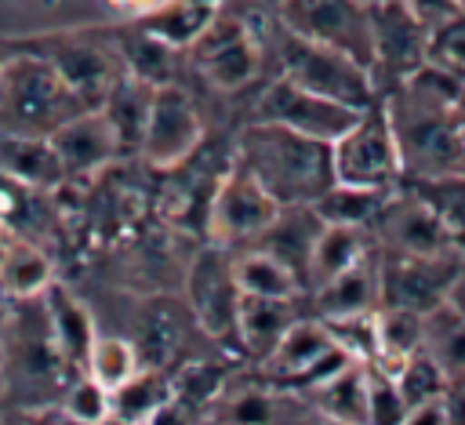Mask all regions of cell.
<instances>
[{"label": "cell", "instance_id": "obj_1", "mask_svg": "<svg viewBox=\"0 0 465 425\" xmlns=\"http://www.w3.org/2000/svg\"><path fill=\"white\" fill-rule=\"evenodd\" d=\"M461 80L421 62L411 76L381 91L400 153V178H421L465 167Z\"/></svg>", "mask_w": 465, "mask_h": 425}, {"label": "cell", "instance_id": "obj_2", "mask_svg": "<svg viewBox=\"0 0 465 425\" xmlns=\"http://www.w3.org/2000/svg\"><path fill=\"white\" fill-rule=\"evenodd\" d=\"M232 160L258 178V185L280 203H312L331 182V142L287 131L280 124L251 120L232 149Z\"/></svg>", "mask_w": 465, "mask_h": 425}, {"label": "cell", "instance_id": "obj_3", "mask_svg": "<svg viewBox=\"0 0 465 425\" xmlns=\"http://www.w3.org/2000/svg\"><path fill=\"white\" fill-rule=\"evenodd\" d=\"M84 113L58 69L40 51H7L0 62V134L47 138Z\"/></svg>", "mask_w": 465, "mask_h": 425}, {"label": "cell", "instance_id": "obj_4", "mask_svg": "<svg viewBox=\"0 0 465 425\" xmlns=\"http://www.w3.org/2000/svg\"><path fill=\"white\" fill-rule=\"evenodd\" d=\"M272 47V36H258L251 18L229 15L225 7L214 15V22L185 47L193 69L214 87V91H243L258 84L265 69V51Z\"/></svg>", "mask_w": 465, "mask_h": 425}, {"label": "cell", "instance_id": "obj_5", "mask_svg": "<svg viewBox=\"0 0 465 425\" xmlns=\"http://www.w3.org/2000/svg\"><path fill=\"white\" fill-rule=\"evenodd\" d=\"M269 51L276 54V65L287 80H294V84H302V87H309L323 98L345 102L352 109H363L367 102L378 98V87H374L371 73L356 58H349L334 47L302 40V36L287 33L280 22H276V36H272Z\"/></svg>", "mask_w": 465, "mask_h": 425}, {"label": "cell", "instance_id": "obj_6", "mask_svg": "<svg viewBox=\"0 0 465 425\" xmlns=\"http://www.w3.org/2000/svg\"><path fill=\"white\" fill-rule=\"evenodd\" d=\"M331 171L334 182H349V185L389 189L400 182V153L381 94L367 102L356 113V120L331 142Z\"/></svg>", "mask_w": 465, "mask_h": 425}, {"label": "cell", "instance_id": "obj_7", "mask_svg": "<svg viewBox=\"0 0 465 425\" xmlns=\"http://www.w3.org/2000/svg\"><path fill=\"white\" fill-rule=\"evenodd\" d=\"M276 22L312 44L356 58L371 73V7L360 0H280Z\"/></svg>", "mask_w": 465, "mask_h": 425}, {"label": "cell", "instance_id": "obj_8", "mask_svg": "<svg viewBox=\"0 0 465 425\" xmlns=\"http://www.w3.org/2000/svg\"><path fill=\"white\" fill-rule=\"evenodd\" d=\"M200 145H203V116L196 109V98L174 80L156 84L138 138V156L156 171H171L182 160H189Z\"/></svg>", "mask_w": 465, "mask_h": 425}, {"label": "cell", "instance_id": "obj_9", "mask_svg": "<svg viewBox=\"0 0 465 425\" xmlns=\"http://www.w3.org/2000/svg\"><path fill=\"white\" fill-rule=\"evenodd\" d=\"M341 363H349V356L338 349V341L327 334V327L302 312L287 331L283 338L272 345V352L258 363L265 371L262 381L269 385H280V389H294V392H305L312 389L320 378H327L331 371H338Z\"/></svg>", "mask_w": 465, "mask_h": 425}, {"label": "cell", "instance_id": "obj_10", "mask_svg": "<svg viewBox=\"0 0 465 425\" xmlns=\"http://www.w3.org/2000/svg\"><path fill=\"white\" fill-rule=\"evenodd\" d=\"M280 203L258 185L254 174H247L236 160L222 171L214 193H211V203H207V236L211 243H222V247H243L251 243L272 218H276Z\"/></svg>", "mask_w": 465, "mask_h": 425}, {"label": "cell", "instance_id": "obj_11", "mask_svg": "<svg viewBox=\"0 0 465 425\" xmlns=\"http://www.w3.org/2000/svg\"><path fill=\"white\" fill-rule=\"evenodd\" d=\"M185 298H189V312L200 323V331L214 338L218 345L236 349V312H240L243 291L232 276L229 247L211 243L193 258L189 276H185Z\"/></svg>", "mask_w": 465, "mask_h": 425}, {"label": "cell", "instance_id": "obj_12", "mask_svg": "<svg viewBox=\"0 0 465 425\" xmlns=\"http://www.w3.org/2000/svg\"><path fill=\"white\" fill-rule=\"evenodd\" d=\"M356 113L360 109H352L345 102H334V98H323V94L287 80L283 73H276L258 91L251 120L280 124L287 131H298V134H309V138H320V142H334L356 120Z\"/></svg>", "mask_w": 465, "mask_h": 425}, {"label": "cell", "instance_id": "obj_13", "mask_svg": "<svg viewBox=\"0 0 465 425\" xmlns=\"http://www.w3.org/2000/svg\"><path fill=\"white\" fill-rule=\"evenodd\" d=\"M461 258H465L461 251H447V254H385V251H378V287H381L378 305H400V309L425 316L429 309L447 301Z\"/></svg>", "mask_w": 465, "mask_h": 425}, {"label": "cell", "instance_id": "obj_14", "mask_svg": "<svg viewBox=\"0 0 465 425\" xmlns=\"http://www.w3.org/2000/svg\"><path fill=\"white\" fill-rule=\"evenodd\" d=\"M367 232H371V243L385 254H447V251H454L443 225L436 222V214L403 182H396L389 189V196L381 200Z\"/></svg>", "mask_w": 465, "mask_h": 425}, {"label": "cell", "instance_id": "obj_15", "mask_svg": "<svg viewBox=\"0 0 465 425\" xmlns=\"http://www.w3.org/2000/svg\"><path fill=\"white\" fill-rule=\"evenodd\" d=\"M425 40L429 29L400 0L371 4V80L378 94L425 62Z\"/></svg>", "mask_w": 465, "mask_h": 425}, {"label": "cell", "instance_id": "obj_16", "mask_svg": "<svg viewBox=\"0 0 465 425\" xmlns=\"http://www.w3.org/2000/svg\"><path fill=\"white\" fill-rule=\"evenodd\" d=\"M58 76L69 84V91L84 102V109H98L102 98L109 94V87L120 80L124 73V58L120 47L109 44H91V40H62L54 51H40Z\"/></svg>", "mask_w": 465, "mask_h": 425}, {"label": "cell", "instance_id": "obj_17", "mask_svg": "<svg viewBox=\"0 0 465 425\" xmlns=\"http://www.w3.org/2000/svg\"><path fill=\"white\" fill-rule=\"evenodd\" d=\"M65 178H80V174H94L102 167H109L113 160L124 156L116 131L109 127V120L102 116V109H84L73 120H65L58 131L47 134Z\"/></svg>", "mask_w": 465, "mask_h": 425}, {"label": "cell", "instance_id": "obj_18", "mask_svg": "<svg viewBox=\"0 0 465 425\" xmlns=\"http://www.w3.org/2000/svg\"><path fill=\"white\" fill-rule=\"evenodd\" d=\"M378 301H381V287H378V251H374V243L352 265H345L331 280L305 291L309 316H316V320L341 316V312H367V309H378Z\"/></svg>", "mask_w": 465, "mask_h": 425}, {"label": "cell", "instance_id": "obj_19", "mask_svg": "<svg viewBox=\"0 0 465 425\" xmlns=\"http://www.w3.org/2000/svg\"><path fill=\"white\" fill-rule=\"evenodd\" d=\"M302 298H262V294H243L240 312H236V349L251 360L262 363L272 345L283 338V331L302 316Z\"/></svg>", "mask_w": 465, "mask_h": 425}, {"label": "cell", "instance_id": "obj_20", "mask_svg": "<svg viewBox=\"0 0 465 425\" xmlns=\"http://www.w3.org/2000/svg\"><path fill=\"white\" fill-rule=\"evenodd\" d=\"M320 225L323 222L316 218V211L309 203H291V207H280L276 218L251 243L265 247L283 265H291L298 272V280L305 283V291H309V254H312V243H316Z\"/></svg>", "mask_w": 465, "mask_h": 425}, {"label": "cell", "instance_id": "obj_21", "mask_svg": "<svg viewBox=\"0 0 465 425\" xmlns=\"http://www.w3.org/2000/svg\"><path fill=\"white\" fill-rule=\"evenodd\" d=\"M225 7V0H156L149 11H142L134 18V25L149 36H156L160 44L185 51L211 22L214 15Z\"/></svg>", "mask_w": 465, "mask_h": 425}, {"label": "cell", "instance_id": "obj_22", "mask_svg": "<svg viewBox=\"0 0 465 425\" xmlns=\"http://www.w3.org/2000/svg\"><path fill=\"white\" fill-rule=\"evenodd\" d=\"M232 276L243 294H262V298H305V283L291 265H283L276 254H269L258 243H243L229 251Z\"/></svg>", "mask_w": 465, "mask_h": 425}, {"label": "cell", "instance_id": "obj_23", "mask_svg": "<svg viewBox=\"0 0 465 425\" xmlns=\"http://www.w3.org/2000/svg\"><path fill=\"white\" fill-rule=\"evenodd\" d=\"M44 309H47V323H51V334H54L58 352L65 356V363L73 371H84L87 352H91V341H94L91 312L65 287H58V283H47L44 287Z\"/></svg>", "mask_w": 465, "mask_h": 425}, {"label": "cell", "instance_id": "obj_24", "mask_svg": "<svg viewBox=\"0 0 465 425\" xmlns=\"http://www.w3.org/2000/svg\"><path fill=\"white\" fill-rule=\"evenodd\" d=\"M153 87L149 80L134 76V73H120V80L109 87V94L102 98V116L109 120V127L116 131V142L124 153H138V138L149 116V102H153Z\"/></svg>", "mask_w": 465, "mask_h": 425}, {"label": "cell", "instance_id": "obj_25", "mask_svg": "<svg viewBox=\"0 0 465 425\" xmlns=\"http://www.w3.org/2000/svg\"><path fill=\"white\" fill-rule=\"evenodd\" d=\"M305 400L316 407V414L334 421H367V363H341L305 389Z\"/></svg>", "mask_w": 465, "mask_h": 425}, {"label": "cell", "instance_id": "obj_26", "mask_svg": "<svg viewBox=\"0 0 465 425\" xmlns=\"http://www.w3.org/2000/svg\"><path fill=\"white\" fill-rule=\"evenodd\" d=\"M400 182L425 200V207L443 225L450 247L465 254V167L440 171V174H421V178H400Z\"/></svg>", "mask_w": 465, "mask_h": 425}, {"label": "cell", "instance_id": "obj_27", "mask_svg": "<svg viewBox=\"0 0 465 425\" xmlns=\"http://www.w3.org/2000/svg\"><path fill=\"white\" fill-rule=\"evenodd\" d=\"M167 400H171V374L163 367H138L127 381L109 389V418L153 421Z\"/></svg>", "mask_w": 465, "mask_h": 425}, {"label": "cell", "instance_id": "obj_28", "mask_svg": "<svg viewBox=\"0 0 465 425\" xmlns=\"http://www.w3.org/2000/svg\"><path fill=\"white\" fill-rule=\"evenodd\" d=\"M0 167L33 189H51L65 178L54 149L47 138H11L0 134Z\"/></svg>", "mask_w": 465, "mask_h": 425}, {"label": "cell", "instance_id": "obj_29", "mask_svg": "<svg viewBox=\"0 0 465 425\" xmlns=\"http://www.w3.org/2000/svg\"><path fill=\"white\" fill-rule=\"evenodd\" d=\"M421 349L447 371V378H465V312L440 301L421 316Z\"/></svg>", "mask_w": 465, "mask_h": 425}, {"label": "cell", "instance_id": "obj_30", "mask_svg": "<svg viewBox=\"0 0 465 425\" xmlns=\"http://www.w3.org/2000/svg\"><path fill=\"white\" fill-rule=\"evenodd\" d=\"M392 189V185H389ZM389 189L378 185H349V182H331L309 207L316 211L320 222L327 225H356L367 229L381 207V200L389 196Z\"/></svg>", "mask_w": 465, "mask_h": 425}, {"label": "cell", "instance_id": "obj_31", "mask_svg": "<svg viewBox=\"0 0 465 425\" xmlns=\"http://www.w3.org/2000/svg\"><path fill=\"white\" fill-rule=\"evenodd\" d=\"M371 251V232L356 229V225H320L312 254H309V287L331 280L334 272H341L345 265H352L360 254Z\"/></svg>", "mask_w": 465, "mask_h": 425}, {"label": "cell", "instance_id": "obj_32", "mask_svg": "<svg viewBox=\"0 0 465 425\" xmlns=\"http://www.w3.org/2000/svg\"><path fill=\"white\" fill-rule=\"evenodd\" d=\"M374 338H378L374 363L392 374L421 345V316L411 309H400V305H378L374 309Z\"/></svg>", "mask_w": 465, "mask_h": 425}, {"label": "cell", "instance_id": "obj_33", "mask_svg": "<svg viewBox=\"0 0 465 425\" xmlns=\"http://www.w3.org/2000/svg\"><path fill=\"white\" fill-rule=\"evenodd\" d=\"M0 283L15 298L40 294L51 283V262H47V254L36 243L22 240V236L4 240V251H0Z\"/></svg>", "mask_w": 465, "mask_h": 425}, {"label": "cell", "instance_id": "obj_34", "mask_svg": "<svg viewBox=\"0 0 465 425\" xmlns=\"http://www.w3.org/2000/svg\"><path fill=\"white\" fill-rule=\"evenodd\" d=\"M392 378H396V389H400V396H403V407H414V403H421V400H432V396H443V389H447V371L418 345L396 371H392ZM407 414V410H403Z\"/></svg>", "mask_w": 465, "mask_h": 425}, {"label": "cell", "instance_id": "obj_35", "mask_svg": "<svg viewBox=\"0 0 465 425\" xmlns=\"http://www.w3.org/2000/svg\"><path fill=\"white\" fill-rule=\"evenodd\" d=\"M138 352L131 341L124 338H98L91 341V352H87V363H84V374H91L98 385L105 389H116L120 381H127L134 371H138Z\"/></svg>", "mask_w": 465, "mask_h": 425}, {"label": "cell", "instance_id": "obj_36", "mask_svg": "<svg viewBox=\"0 0 465 425\" xmlns=\"http://www.w3.org/2000/svg\"><path fill=\"white\" fill-rule=\"evenodd\" d=\"M320 323L327 327V334L338 341V349H341L352 363H374V352H378V338H374V309H367V312L323 316Z\"/></svg>", "mask_w": 465, "mask_h": 425}, {"label": "cell", "instance_id": "obj_37", "mask_svg": "<svg viewBox=\"0 0 465 425\" xmlns=\"http://www.w3.org/2000/svg\"><path fill=\"white\" fill-rule=\"evenodd\" d=\"M425 62L465 84V15H454V18L440 22L436 29H429Z\"/></svg>", "mask_w": 465, "mask_h": 425}, {"label": "cell", "instance_id": "obj_38", "mask_svg": "<svg viewBox=\"0 0 465 425\" xmlns=\"http://www.w3.org/2000/svg\"><path fill=\"white\" fill-rule=\"evenodd\" d=\"M58 403H65V418H73V421H105L109 418V389L98 385L84 371L65 385Z\"/></svg>", "mask_w": 465, "mask_h": 425}, {"label": "cell", "instance_id": "obj_39", "mask_svg": "<svg viewBox=\"0 0 465 425\" xmlns=\"http://www.w3.org/2000/svg\"><path fill=\"white\" fill-rule=\"evenodd\" d=\"M403 396L396 389V378L381 371L378 363H367V421H403Z\"/></svg>", "mask_w": 465, "mask_h": 425}, {"label": "cell", "instance_id": "obj_40", "mask_svg": "<svg viewBox=\"0 0 465 425\" xmlns=\"http://www.w3.org/2000/svg\"><path fill=\"white\" fill-rule=\"evenodd\" d=\"M400 4H403L425 29H436L440 22L461 15V11H458V0H400Z\"/></svg>", "mask_w": 465, "mask_h": 425}, {"label": "cell", "instance_id": "obj_41", "mask_svg": "<svg viewBox=\"0 0 465 425\" xmlns=\"http://www.w3.org/2000/svg\"><path fill=\"white\" fill-rule=\"evenodd\" d=\"M403 421H411V425H447V403H443V396H432V400H421V403L407 407Z\"/></svg>", "mask_w": 465, "mask_h": 425}, {"label": "cell", "instance_id": "obj_42", "mask_svg": "<svg viewBox=\"0 0 465 425\" xmlns=\"http://www.w3.org/2000/svg\"><path fill=\"white\" fill-rule=\"evenodd\" d=\"M443 403H447V425H461L465 421V378H450L447 381Z\"/></svg>", "mask_w": 465, "mask_h": 425}, {"label": "cell", "instance_id": "obj_43", "mask_svg": "<svg viewBox=\"0 0 465 425\" xmlns=\"http://www.w3.org/2000/svg\"><path fill=\"white\" fill-rule=\"evenodd\" d=\"M447 301H450L454 309H461V312H465V258H461V265H458V276H454V283H450Z\"/></svg>", "mask_w": 465, "mask_h": 425}, {"label": "cell", "instance_id": "obj_44", "mask_svg": "<svg viewBox=\"0 0 465 425\" xmlns=\"http://www.w3.org/2000/svg\"><path fill=\"white\" fill-rule=\"evenodd\" d=\"M156 0H109V7H116L120 15H127V18H138L142 11H149Z\"/></svg>", "mask_w": 465, "mask_h": 425}, {"label": "cell", "instance_id": "obj_45", "mask_svg": "<svg viewBox=\"0 0 465 425\" xmlns=\"http://www.w3.org/2000/svg\"><path fill=\"white\" fill-rule=\"evenodd\" d=\"M251 4H258V7H269V11H272V7L280 4V0H251Z\"/></svg>", "mask_w": 465, "mask_h": 425}, {"label": "cell", "instance_id": "obj_46", "mask_svg": "<svg viewBox=\"0 0 465 425\" xmlns=\"http://www.w3.org/2000/svg\"><path fill=\"white\" fill-rule=\"evenodd\" d=\"M360 4H367V7H371V4H385V0H360Z\"/></svg>", "mask_w": 465, "mask_h": 425}, {"label": "cell", "instance_id": "obj_47", "mask_svg": "<svg viewBox=\"0 0 465 425\" xmlns=\"http://www.w3.org/2000/svg\"><path fill=\"white\" fill-rule=\"evenodd\" d=\"M458 11H461V15H465V0H458Z\"/></svg>", "mask_w": 465, "mask_h": 425}, {"label": "cell", "instance_id": "obj_48", "mask_svg": "<svg viewBox=\"0 0 465 425\" xmlns=\"http://www.w3.org/2000/svg\"><path fill=\"white\" fill-rule=\"evenodd\" d=\"M4 54H7V51H0V62H4Z\"/></svg>", "mask_w": 465, "mask_h": 425}]
</instances>
